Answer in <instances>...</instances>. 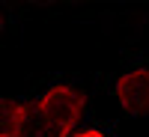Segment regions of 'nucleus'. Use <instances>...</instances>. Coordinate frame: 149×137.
<instances>
[{
    "mask_svg": "<svg viewBox=\"0 0 149 137\" xmlns=\"http://www.w3.org/2000/svg\"><path fill=\"white\" fill-rule=\"evenodd\" d=\"M84 113V95L69 83H57L39 95V102L27 107V128L33 137H69Z\"/></svg>",
    "mask_w": 149,
    "mask_h": 137,
    "instance_id": "nucleus-1",
    "label": "nucleus"
},
{
    "mask_svg": "<svg viewBox=\"0 0 149 137\" xmlns=\"http://www.w3.org/2000/svg\"><path fill=\"white\" fill-rule=\"evenodd\" d=\"M116 102L131 116L149 113V69H131L116 81Z\"/></svg>",
    "mask_w": 149,
    "mask_h": 137,
    "instance_id": "nucleus-2",
    "label": "nucleus"
},
{
    "mask_svg": "<svg viewBox=\"0 0 149 137\" xmlns=\"http://www.w3.org/2000/svg\"><path fill=\"white\" fill-rule=\"evenodd\" d=\"M27 128V104L0 98V137H24Z\"/></svg>",
    "mask_w": 149,
    "mask_h": 137,
    "instance_id": "nucleus-3",
    "label": "nucleus"
},
{
    "mask_svg": "<svg viewBox=\"0 0 149 137\" xmlns=\"http://www.w3.org/2000/svg\"><path fill=\"white\" fill-rule=\"evenodd\" d=\"M69 137H107V134H104V131H98V128H84V131L69 134Z\"/></svg>",
    "mask_w": 149,
    "mask_h": 137,
    "instance_id": "nucleus-4",
    "label": "nucleus"
},
{
    "mask_svg": "<svg viewBox=\"0 0 149 137\" xmlns=\"http://www.w3.org/2000/svg\"><path fill=\"white\" fill-rule=\"evenodd\" d=\"M0 30H3V15H0Z\"/></svg>",
    "mask_w": 149,
    "mask_h": 137,
    "instance_id": "nucleus-5",
    "label": "nucleus"
}]
</instances>
